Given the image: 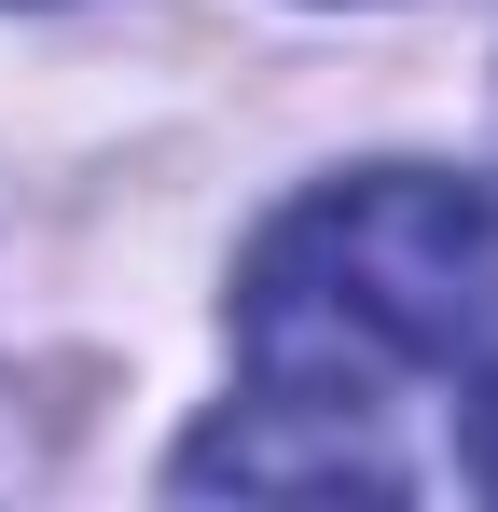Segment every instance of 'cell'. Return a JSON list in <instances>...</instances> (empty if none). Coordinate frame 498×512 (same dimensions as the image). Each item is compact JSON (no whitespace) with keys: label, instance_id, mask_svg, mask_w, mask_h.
<instances>
[{"label":"cell","instance_id":"1","mask_svg":"<svg viewBox=\"0 0 498 512\" xmlns=\"http://www.w3.org/2000/svg\"><path fill=\"white\" fill-rule=\"evenodd\" d=\"M498 319V208L443 167H360L263 222L236 263V360L277 416H374Z\"/></svg>","mask_w":498,"mask_h":512},{"label":"cell","instance_id":"2","mask_svg":"<svg viewBox=\"0 0 498 512\" xmlns=\"http://www.w3.org/2000/svg\"><path fill=\"white\" fill-rule=\"evenodd\" d=\"M471 485H498V374H485V402H471Z\"/></svg>","mask_w":498,"mask_h":512}]
</instances>
